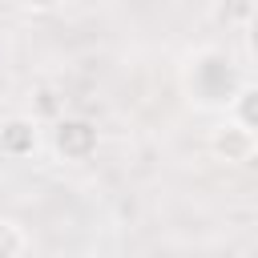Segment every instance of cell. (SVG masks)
Listing matches in <instances>:
<instances>
[{
  "mask_svg": "<svg viewBox=\"0 0 258 258\" xmlns=\"http://www.w3.org/2000/svg\"><path fill=\"white\" fill-rule=\"evenodd\" d=\"M230 117L242 121L250 133H258V85H242L238 97L230 101Z\"/></svg>",
  "mask_w": 258,
  "mask_h": 258,
  "instance_id": "obj_5",
  "label": "cell"
},
{
  "mask_svg": "<svg viewBox=\"0 0 258 258\" xmlns=\"http://www.w3.org/2000/svg\"><path fill=\"white\" fill-rule=\"evenodd\" d=\"M254 149H258V133H250L242 121H222L214 133H210V153L218 157V161H226V165H242V161H250L254 157Z\"/></svg>",
  "mask_w": 258,
  "mask_h": 258,
  "instance_id": "obj_3",
  "label": "cell"
},
{
  "mask_svg": "<svg viewBox=\"0 0 258 258\" xmlns=\"http://www.w3.org/2000/svg\"><path fill=\"white\" fill-rule=\"evenodd\" d=\"M189 93L202 101V105H230L242 89V77L234 69V60L222 52V48H202L194 52L189 60V77H185Z\"/></svg>",
  "mask_w": 258,
  "mask_h": 258,
  "instance_id": "obj_1",
  "label": "cell"
},
{
  "mask_svg": "<svg viewBox=\"0 0 258 258\" xmlns=\"http://www.w3.org/2000/svg\"><path fill=\"white\" fill-rule=\"evenodd\" d=\"M24 250H28V234L12 218H0V258H24Z\"/></svg>",
  "mask_w": 258,
  "mask_h": 258,
  "instance_id": "obj_7",
  "label": "cell"
},
{
  "mask_svg": "<svg viewBox=\"0 0 258 258\" xmlns=\"http://www.w3.org/2000/svg\"><path fill=\"white\" fill-rule=\"evenodd\" d=\"M258 12V4L254 0H214V16L222 20V24H250V16Z\"/></svg>",
  "mask_w": 258,
  "mask_h": 258,
  "instance_id": "obj_6",
  "label": "cell"
},
{
  "mask_svg": "<svg viewBox=\"0 0 258 258\" xmlns=\"http://www.w3.org/2000/svg\"><path fill=\"white\" fill-rule=\"evenodd\" d=\"M64 0H24V8H32V12H52V8H60Z\"/></svg>",
  "mask_w": 258,
  "mask_h": 258,
  "instance_id": "obj_9",
  "label": "cell"
},
{
  "mask_svg": "<svg viewBox=\"0 0 258 258\" xmlns=\"http://www.w3.org/2000/svg\"><path fill=\"white\" fill-rule=\"evenodd\" d=\"M97 145H101V133L85 117H60L56 129H52V149L64 161H89L97 153Z\"/></svg>",
  "mask_w": 258,
  "mask_h": 258,
  "instance_id": "obj_2",
  "label": "cell"
},
{
  "mask_svg": "<svg viewBox=\"0 0 258 258\" xmlns=\"http://www.w3.org/2000/svg\"><path fill=\"white\" fill-rule=\"evenodd\" d=\"M246 48L258 56V12L250 16V24H246Z\"/></svg>",
  "mask_w": 258,
  "mask_h": 258,
  "instance_id": "obj_8",
  "label": "cell"
},
{
  "mask_svg": "<svg viewBox=\"0 0 258 258\" xmlns=\"http://www.w3.org/2000/svg\"><path fill=\"white\" fill-rule=\"evenodd\" d=\"M36 149H40V125L32 117L0 121V153L4 157H32Z\"/></svg>",
  "mask_w": 258,
  "mask_h": 258,
  "instance_id": "obj_4",
  "label": "cell"
}]
</instances>
